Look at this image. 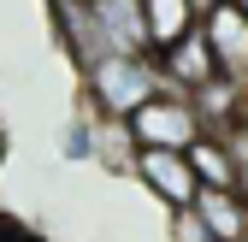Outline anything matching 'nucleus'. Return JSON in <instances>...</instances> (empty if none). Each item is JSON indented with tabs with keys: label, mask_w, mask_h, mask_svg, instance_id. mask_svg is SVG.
I'll return each instance as SVG.
<instances>
[{
	"label": "nucleus",
	"mask_w": 248,
	"mask_h": 242,
	"mask_svg": "<svg viewBox=\"0 0 248 242\" xmlns=\"http://www.w3.org/2000/svg\"><path fill=\"white\" fill-rule=\"evenodd\" d=\"M77 77H83V106L95 112V118H118V124L142 101L160 95V65H154V53H142V59L107 53V59H95V65L77 71Z\"/></svg>",
	"instance_id": "1"
},
{
	"label": "nucleus",
	"mask_w": 248,
	"mask_h": 242,
	"mask_svg": "<svg viewBox=\"0 0 248 242\" xmlns=\"http://www.w3.org/2000/svg\"><path fill=\"white\" fill-rule=\"evenodd\" d=\"M124 130H130L136 148H166V154H189V148L207 136L195 106H189V95H171V89H160L154 101H142L130 118H124Z\"/></svg>",
	"instance_id": "2"
},
{
	"label": "nucleus",
	"mask_w": 248,
	"mask_h": 242,
	"mask_svg": "<svg viewBox=\"0 0 248 242\" xmlns=\"http://www.w3.org/2000/svg\"><path fill=\"white\" fill-rule=\"evenodd\" d=\"M47 12H53V42L59 53L71 59L77 71H89L95 59H107V30L95 18V0H47Z\"/></svg>",
	"instance_id": "3"
},
{
	"label": "nucleus",
	"mask_w": 248,
	"mask_h": 242,
	"mask_svg": "<svg viewBox=\"0 0 248 242\" xmlns=\"http://www.w3.org/2000/svg\"><path fill=\"white\" fill-rule=\"evenodd\" d=\"M130 177L166 207V213H183L195 195H201V183H195V171H189V160L183 154H166V148H136V166H130Z\"/></svg>",
	"instance_id": "4"
},
{
	"label": "nucleus",
	"mask_w": 248,
	"mask_h": 242,
	"mask_svg": "<svg viewBox=\"0 0 248 242\" xmlns=\"http://www.w3.org/2000/svg\"><path fill=\"white\" fill-rule=\"evenodd\" d=\"M195 30H201V42L213 53V65H219V77L248 83V18L236 6H207Z\"/></svg>",
	"instance_id": "5"
},
{
	"label": "nucleus",
	"mask_w": 248,
	"mask_h": 242,
	"mask_svg": "<svg viewBox=\"0 0 248 242\" xmlns=\"http://www.w3.org/2000/svg\"><path fill=\"white\" fill-rule=\"evenodd\" d=\"M201 24V18H195ZM154 65H160V89H171V95H195L201 83L219 77V65H213V53L201 42V30H189V36H177L166 53H154Z\"/></svg>",
	"instance_id": "6"
},
{
	"label": "nucleus",
	"mask_w": 248,
	"mask_h": 242,
	"mask_svg": "<svg viewBox=\"0 0 248 242\" xmlns=\"http://www.w3.org/2000/svg\"><path fill=\"white\" fill-rule=\"evenodd\" d=\"M242 95H248V83H231V77L201 83L195 95H189V106H195V118H201V130H207V136H231V130L242 124Z\"/></svg>",
	"instance_id": "7"
},
{
	"label": "nucleus",
	"mask_w": 248,
	"mask_h": 242,
	"mask_svg": "<svg viewBox=\"0 0 248 242\" xmlns=\"http://www.w3.org/2000/svg\"><path fill=\"white\" fill-rule=\"evenodd\" d=\"M189 213L207 225L213 242H248V201L236 189H201L189 201Z\"/></svg>",
	"instance_id": "8"
},
{
	"label": "nucleus",
	"mask_w": 248,
	"mask_h": 242,
	"mask_svg": "<svg viewBox=\"0 0 248 242\" xmlns=\"http://www.w3.org/2000/svg\"><path fill=\"white\" fill-rule=\"evenodd\" d=\"M142 12V36H148V53H166L177 36L195 30V6L189 0H136Z\"/></svg>",
	"instance_id": "9"
},
{
	"label": "nucleus",
	"mask_w": 248,
	"mask_h": 242,
	"mask_svg": "<svg viewBox=\"0 0 248 242\" xmlns=\"http://www.w3.org/2000/svg\"><path fill=\"white\" fill-rule=\"evenodd\" d=\"M95 18H101V30H107V47H112V53H124V59H142V53H148L136 0H95Z\"/></svg>",
	"instance_id": "10"
},
{
	"label": "nucleus",
	"mask_w": 248,
	"mask_h": 242,
	"mask_svg": "<svg viewBox=\"0 0 248 242\" xmlns=\"http://www.w3.org/2000/svg\"><path fill=\"white\" fill-rule=\"evenodd\" d=\"M183 160H189V171H195L201 189H236V160H231V148L219 136H201Z\"/></svg>",
	"instance_id": "11"
},
{
	"label": "nucleus",
	"mask_w": 248,
	"mask_h": 242,
	"mask_svg": "<svg viewBox=\"0 0 248 242\" xmlns=\"http://www.w3.org/2000/svg\"><path fill=\"white\" fill-rule=\"evenodd\" d=\"M89 166H101L112 177H124L136 166V142H130V130H124L118 118H95V160H89Z\"/></svg>",
	"instance_id": "12"
},
{
	"label": "nucleus",
	"mask_w": 248,
	"mask_h": 242,
	"mask_svg": "<svg viewBox=\"0 0 248 242\" xmlns=\"http://www.w3.org/2000/svg\"><path fill=\"white\" fill-rule=\"evenodd\" d=\"M59 160L65 166H89L95 160V118H65V124H59Z\"/></svg>",
	"instance_id": "13"
},
{
	"label": "nucleus",
	"mask_w": 248,
	"mask_h": 242,
	"mask_svg": "<svg viewBox=\"0 0 248 242\" xmlns=\"http://www.w3.org/2000/svg\"><path fill=\"white\" fill-rule=\"evenodd\" d=\"M166 236H171V242H213V236H207V225H201V219L189 213V207H183V213H171Z\"/></svg>",
	"instance_id": "14"
},
{
	"label": "nucleus",
	"mask_w": 248,
	"mask_h": 242,
	"mask_svg": "<svg viewBox=\"0 0 248 242\" xmlns=\"http://www.w3.org/2000/svg\"><path fill=\"white\" fill-rule=\"evenodd\" d=\"M189 6H195V18H201V12H207V6H213V0H189Z\"/></svg>",
	"instance_id": "15"
},
{
	"label": "nucleus",
	"mask_w": 248,
	"mask_h": 242,
	"mask_svg": "<svg viewBox=\"0 0 248 242\" xmlns=\"http://www.w3.org/2000/svg\"><path fill=\"white\" fill-rule=\"evenodd\" d=\"M0 166H6V130H0Z\"/></svg>",
	"instance_id": "16"
},
{
	"label": "nucleus",
	"mask_w": 248,
	"mask_h": 242,
	"mask_svg": "<svg viewBox=\"0 0 248 242\" xmlns=\"http://www.w3.org/2000/svg\"><path fill=\"white\" fill-rule=\"evenodd\" d=\"M242 130H248V95H242Z\"/></svg>",
	"instance_id": "17"
},
{
	"label": "nucleus",
	"mask_w": 248,
	"mask_h": 242,
	"mask_svg": "<svg viewBox=\"0 0 248 242\" xmlns=\"http://www.w3.org/2000/svg\"><path fill=\"white\" fill-rule=\"evenodd\" d=\"M236 12H242V18H248V0H236Z\"/></svg>",
	"instance_id": "18"
},
{
	"label": "nucleus",
	"mask_w": 248,
	"mask_h": 242,
	"mask_svg": "<svg viewBox=\"0 0 248 242\" xmlns=\"http://www.w3.org/2000/svg\"><path fill=\"white\" fill-rule=\"evenodd\" d=\"M213 6H236V0H213Z\"/></svg>",
	"instance_id": "19"
}]
</instances>
